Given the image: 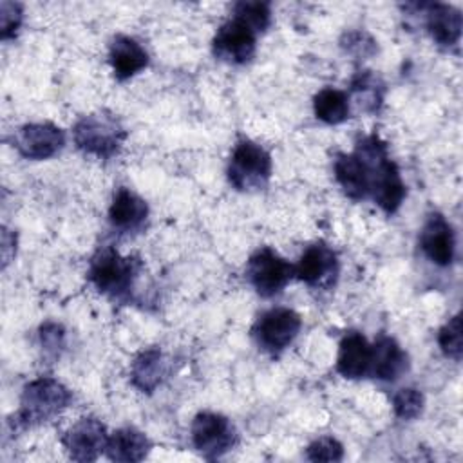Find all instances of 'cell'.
<instances>
[{
  "instance_id": "52a82bcc",
  "label": "cell",
  "mask_w": 463,
  "mask_h": 463,
  "mask_svg": "<svg viewBox=\"0 0 463 463\" xmlns=\"http://www.w3.org/2000/svg\"><path fill=\"white\" fill-rule=\"evenodd\" d=\"M192 443L204 459H217L237 443V430L222 414L199 412L192 421Z\"/></svg>"
},
{
  "instance_id": "7402d4cb",
  "label": "cell",
  "mask_w": 463,
  "mask_h": 463,
  "mask_svg": "<svg viewBox=\"0 0 463 463\" xmlns=\"http://www.w3.org/2000/svg\"><path fill=\"white\" fill-rule=\"evenodd\" d=\"M313 110L320 121L338 125L349 118V98L338 89L326 87L313 98Z\"/></svg>"
},
{
  "instance_id": "277c9868",
  "label": "cell",
  "mask_w": 463,
  "mask_h": 463,
  "mask_svg": "<svg viewBox=\"0 0 463 463\" xmlns=\"http://www.w3.org/2000/svg\"><path fill=\"white\" fill-rule=\"evenodd\" d=\"M72 134H74V143L80 150L101 159H107L118 154V150L121 148V143L127 137V130L123 128L121 121L107 110L83 116L74 125Z\"/></svg>"
},
{
  "instance_id": "44dd1931",
  "label": "cell",
  "mask_w": 463,
  "mask_h": 463,
  "mask_svg": "<svg viewBox=\"0 0 463 463\" xmlns=\"http://www.w3.org/2000/svg\"><path fill=\"white\" fill-rule=\"evenodd\" d=\"M335 177L342 186L344 194L354 201L367 197V188L362 174L360 161L354 152L351 154H338L335 159Z\"/></svg>"
},
{
  "instance_id": "484cf974",
  "label": "cell",
  "mask_w": 463,
  "mask_h": 463,
  "mask_svg": "<svg viewBox=\"0 0 463 463\" xmlns=\"http://www.w3.org/2000/svg\"><path fill=\"white\" fill-rule=\"evenodd\" d=\"M394 414L402 420H414L423 411V394L412 387L400 389L392 396Z\"/></svg>"
},
{
  "instance_id": "8fae6325",
  "label": "cell",
  "mask_w": 463,
  "mask_h": 463,
  "mask_svg": "<svg viewBox=\"0 0 463 463\" xmlns=\"http://www.w3.org/2000/svg\"><path fill=\"white\" fill-rule=\"evenodd\" d=\"M295 275L311 288H331L338 277L336 253L326 242L307 246L295 266Z\"/></svg>"
},
{
  "instance_id": "2e32d148",
  "label": "cell",
  "mask_w": 463,
  "mask_h": 463,
  "mask_svg": "<svg viewBox=\"0 0 463 463\" xmlns=\"http://www.w3.org/2000/svg\"><path fill=\"white\" fill-rule=\"evenodd\" d=\"M409 369V356L391 336L382 335L374 345H371V374L394 382Z\"/></svg>"
},
{
  "instance_id": "30bf717a",
  "label": "cell",
  "mask_w": 463,
  "mask_h": 463,
  "mask_svg": "<svg viewBox=\"0 0 463 463\" xmlns=\"http://www.w3.org/2000/svg\"><path fill=\"white\" fill-rule=\"evenodd\" d=\"M109 434L96 418H81L61 438V443L74 461H94L105 452Z\"/></svg>"
},
{
  "instance_id": "ac0fdd59",
  "label": "cell",
  "mask_w": 463,
  "mask_h": 463,
  "mask_svg": "<svg viewBox=\"0 0 463 463\" xmlns=\"http://www.w3.org/2000/svg\"><path fill=\"white\" fill-rule=\"evenodd\" d=\"M109 61L119 81L132 78L148 65V54L134 38L118 34L109 49Z\"/></svg>"
},
{
  "instance_id": "3957f363",
  "label": "cell",
  "mask_w": 463,
  "mask_h": 463,
  "mask_svg": "<svg viewBox=\"0 0 463 463\" xmlns=\"http://www.w3.org/2000/svg\"><path fill=\"white\" fill-rule=\"evenodd\" d=\"M72 400L71 391L54 378H38L24 387L16 423L24 427L38 425L58 416Z\"/></svg>"
},
{
  "instance_id": "ba28073f",
  "label": "cell",
  "mask_w": 463,
  "mask_h": 463,
  "mask_svg": "<svg viewBox=\"0 0 463 463\" xmlns=\"http://www.w3.org/2000/svg\"><path fill=\"white\" fill-rule=\"evenodd\" d=\"M300 326L298 313L289 307H273L259 317L251 333L264 351L279 354L295 340Z\"/></svg>"
},
{
  "instance_id": "7c38bea8",
  "label": "cell",
  "mask_w": 463,
  "mask_h": 463,
  "mask_svg": "<svg viewBox=\"0 0 463 463\" xmlns=\"http://www.w3.org/2000/svg\"><path fill=\"white\" fill-rule=\"evenodd\" d=\"M65 134L52 123H27L18 128L14 146L27 159H47L61 150Z\"/></svg>"
},
{
  "instance_id": "83f0119b",
  "label": "cell",
  "mask_w": 463,
  "mask_h": 463,
  "mask_svg": "<svg viewBox=\"0 0 463 463\" xmlns=\"http://www.w3.org/2000/svg\"><path fill=\"white\" fill-rule=\"evenodd\" d=\"M22 18H24V13H22V5L16 4V2H7L4 0L0 4V24H2V38L4 40H9L13 38L20 25H22Z\"/></svg>"
},
{
  "instance_id": "4fadbf2b",
  "label": "cell",
  "mask_w": 463,
  "mask_h": 463,
  "mask_svg": "<svg viewBox=\"0 0 463 463\" xmlns=\"http://www.w3.org/2000/svg\"><path fill=\"white\" fill-rule=\"evenodd\" d=\"M423 253L438 266H449L454 260L456 239L450 222L438 212L430 213L420 233Z\"/></svg>"
},
{
  "instance_id": "d4e9b609",
  "label": "cell",
  "mask_w": 463,
  "mask_h": 463,
  "mask_svg": "<svg viewBox=\"0 0 463 463\" xmlns=\"http://www.w3.org/2000/svg\"><path fill=\"white\" fill-rule=\"evenodd\" d=\"M438 345L445 356L461 360L463 342H461V317L454 315L438 333Z\"/></svg>"
},
{
  "instance_id": "8992f818",
  "label": "cell",
  "mask_w": 463,
  "mask_h": 463,
  "mask_svg": "<svg viewBox=\"0 0 463 463\" xmlns=\"http://www.w3.org/2000/svg\"><path fill=\"white\" fill-rule=\"evenodd\" d=\"M295 275V266H291L286 259H282L277 251L264 246L259 248L248 260L246 279L255 288V291L269 298L280 293L286 284Z\"/></svg>"
},
{
  "instance_id": "9a60e30c",
  "label": "cell",
  "mask_w": 463,
  "mask_h": 463,
  "mask_svg": "<svg viewBox=\"0 0 463 463\" xmlns=\"http://www.w3.org/2000/svg\"><path fill=\"white\" fill-rule=\"evenodd\" d=\"M336 371L349 380H358L371 371V344L358 331H349L338 347Z\"/></svg>"
},
{
  "instance_id": "6da1fadb",
  "label": "cell",
  "mask_w": 463,
  "mask_h": 463,
  "mask_svg": "<svg viewBox=\"0 0 463 463\" xmlns=\"http://www.w3.org/2000/svg\"><path fill=\"white\" fill-rule=\"evenodd\" d=\"M362 165L367 197L385 213H394L405 199V184L396 163L389 157L387 145L376 136H364L353 150Z\"/></svg>"
},
{
  "instance_id": "d6986e66",
  "label": "cell",
  "mask_w": 463,
  "mask_h": 463,
  "mask_svg": "<svg viewBox=\"0 0 463 463\" xmlns=\"http://www.w3.org/2000/svg\"><path fill=\"white\" fill-rule=\"evenodd\" d=\"M150 449H152V443L141 430L125 427L109 434L105 454L112 461L132 463V461L145 459Z\"/></svg>"
},
{
  "instance_id": "f1b7e54d",
  "label": "cell",
  "mask_w": 463,
  "mask_h": 463,
  "mask_svg": "<svg viewBox=\"0 0 463 463\" xmlns=\"http://www.w3.org/2000/svg\"><path fill=\"white\" fill-rule=\"evenodd\" d=\"M40 336H42L43 347H45L49 353H54V354H56L58 349L63 345V329H61V326H58V324L49 322V324L42 326Z\"/></svg>"
},
{
  "instance_id": "ffe728a7",
  "label": "cell",
  "mask_w": 463,
  "mask_h": 463,
  "mask_svg": "<svg viewBox=\"0 0 463 463\" xmlns=\"http://www.w3.org/2000/svg\"><path fill=\"white\" fill-rule=\"evenodd\" d=\"M163 376H165V360H163V353L156 347L139 353L132 362L130 380L143 392H152L161 383Z\"/></svg>"
},
{
  "instance_id": "5b68a950",
  "label": "cell",
  "mask_w": 463,
  "mask_h": 463,
  "mask_svg": "<svg viewBox=\"0 0 463 463\" xmlns=\"http://www.w3.org/2000/svg\"><path fill=\"white\" fill-rule=\"evenodd\" d=\"M271 166L269 154L259 143L241 139L230 157L228 179L237 190H260L269 181Z\"/></svg>"
},
{
  "instance_id": "7a4b0ae2",
  "label": "cell",
  "mask_w": 463,
  "mask_h": 463,
  "mask_svg": "<svg viewBox=\"0 0 463 463\" xmlns=\"http://www.w3.org/2000/svg\"><path fill=\"white\" fill-rule=\"evenodd\" d=\"M139 269V259L123 257L112 246H105L90 259L87 277L99 293L116 300H125L132 291Z\"/></svg>"
},
{
  "instance_id": "e0dca14e",
  "label": "cell",
  "mask_w": 463,
  "mask_h": 463,
  "mask_svg": "<svg viewBox=\"0 0 463 463\" xmlns=\"http://www.w3.org/2000/svg\"><path fill=\"white\" fill-rule=\"evenodd\" d=\"M148 215L146 203L132 190L121 186L114 192L110 208H109V221L116 230L121 232H134L139 230Z\"/></svg>"
},
{
  "instance_id": "cb8c5ba5",
  "label": "cell",
  "mask_w": 463,
  "mask_h": 463,
  "mask_svg": "<svg viewBox=\"0 0 463 463\" xmlns=\"http://www.w3.org/2000/svg\"><path fill=\"white\" fill-rule=\"evenodd\" d=\"M351 89L360 103H364L365 110H376L382 103V85L378 83V78L369 71L358 72L351 81Z\"/></svg>"
},
{
  "instance_id": "9c48e42d",
  "label": "cell",
  "mask_w": 463,
  "mask_h": 463,
  "mask_svg": "<svg viewBox=\"0 0 463 463\" xmlns=\"http://www.w3.org/2000/svg\"><path fill=\"white\" fill-rule=\"evenodd\" d=\"M257 33L239 16L224 22L213 36V54L228 63H246L255 54Z\"/></svg>"
},
{
  "instance_id": "603a6c76",
  "label": "cell",
  "mask_w": 463,
  "mask_h": 463,
  "mask_svg": "<svg viewBox=\"0 0 463 463\" xmlns=\"http://www.w3.org/2000/svg\"><path fill=\"white\" fill-rule=\"evenodd\" d=\"M233 16L244 20L257 34L264 33L271 24V9L268 2H239L233 5Z\"/></svg>"
},
{
  "instance_id": "4316f807",
  "label": "cell",
  "mask_w": 463,
  "mask_h": 463,
  "mask_svg": "<svg viewBox=\"0 0 463 463\" xmlns=\"http://www.w3.org/2000/svg\"><path fill=\"white\" fill-rule=\"evenodd\" d=\"M306 458L309 461H340L344 458V447L338 439L322 436L307 447Z\"/></svg>"
},
{
  "instance_id": "5bb4252c",
  "label": "cell",
  "mask_w": 463,
  "mask_h": 463,
  "mask_svg": "<svg viewBox=\"0 0 463 463\" xmlns=\"http://www.w3.org/2000/svg\"><path fill=\"white\" fill-rule=\"evenodd\" d=\"M425 9V25L430 38L441 47H452L461 36V13L449 4H421Z\"/></svg>"
}]
</instances>
